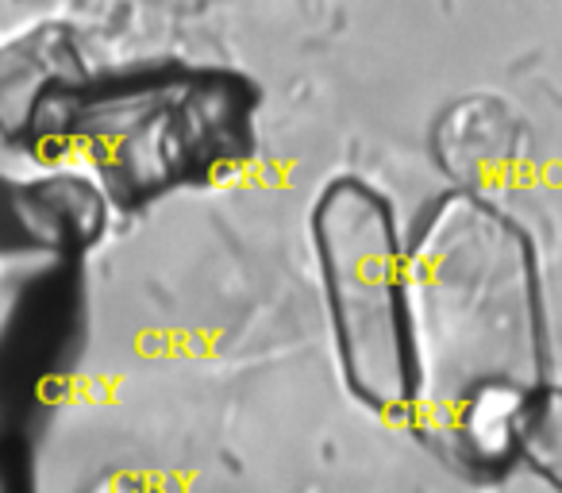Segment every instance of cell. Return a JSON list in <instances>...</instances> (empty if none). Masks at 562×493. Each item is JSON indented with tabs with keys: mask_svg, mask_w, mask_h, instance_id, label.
Returning <instances> with one entry per match:
<instances>
[{
	"mask_svg": "<svg viewBox=\"0 0 562 493\" xmlns=\"http://www.w3.org/2000/svg\"><path fill=\"white\" fill-rule=\"evenodd\" d=\"M316 259L347 385L382 413L413 408V313L397 220L367 181L344 178L316 204Z\"/></svg>",
	"mask_w": 562,
	"mask_h": 493,
	"instance_id": "cell-2",
	"label": "cell"
},
{
	"mask_svg": "<svg viewBox=\"0 0 562 493\" xmlns=\"http://www.w3.org/2000/svg\"><path fill=\"white\" fill-rule=\"evenodd\" d=\"M416 401L447 408L474 459L520 447L536 370V290L524 239L482 204H447L408 262Z\"/></svg>",
	"mask_w": 562,
	"mask_h": 493,
	"instance_id": "cell-1",
	"label": "cell"
}]
</instances>
